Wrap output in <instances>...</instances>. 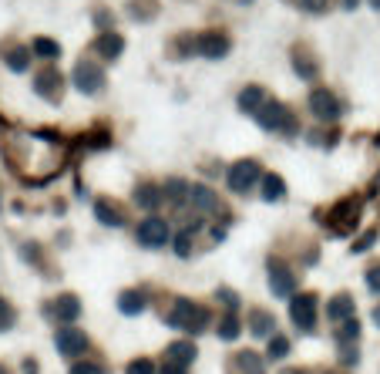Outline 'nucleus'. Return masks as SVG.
<instances>
[{"instance_id":"nucleus-1","label":"nucleus","mask_w":380,"mask_h":374,"mask_svg":"<svg viewBox=\"0 0 380 374\" xmlns=\"http://www.w3.org/2000/svg\"><path fill=\"white\" fill-rule=\"evenodd\" d=\"M165 324L175 330H182V334H189V337H196V334H202V330L213 324V313L205 311L202 304H192V300L179 297V300H172V307H168Z\"/></svg>"},{"instance_id":"nucleus-2","label":"nucleus","mask_w":380,"mask_h":374,"mask_svg":"<svg viewBox=\"0 0 380 374\" xmlns=\"http://www.w3.org/2000/svg\"><path fill=\"white\" fill-rule=\"evenodd\" d=\"M256 122L259 128H266V132H286V135H296V122H293V115L283 101H276V98H266L256 111Z\"/></svg>"},{"instance_id":"nucleus-3","label":"nucleus","mask_w":380,"mask_h":374,"mask_svg":"<svg viewBox=\"0 0 380 374\" xmlns=\"http://www.w3.org/2000/svg\"><path fill=\"white\" fill-rule=\"evenodd\" d=\"M360 196H347V199H340V203L327 213V223H330V230L336 236H347L357 230V219H360Z\"/></svg>"},{"instance_id":"nucleus-4","label":"nucleus","mask_w":380,"mask_h":374,"mask_svg":"<svg viewBox=\"0 0 380 374\" xmlns=\"http://www.w3.org/2000/svg\"><path fill=\"white\" fill-rule=\"evenodd\" d=\"M226 179H229V189H232V192L246 196V192L262 179V166H259L256 158H239V162L226 172Z\"/></svg>"},{"instance_id":"nucleus-5","label":"nucleus","mask_w":380,"mask_h":374,"mask_svg":"<svg viewBox=\"0 0 380 374\" xmlns=\"http://www.w3.org/2000/svg\"><path fill=\"white\" fill-rule=\"evenodd\" d=\"M135 239H138V247H145V249H158V247H165L168 239H172V230H168V223H165V219L148 216V219H141V223H138Z\"/></svg>"},{"instance_id":"nucleus-6","label":"nucleus","mask_w":380,"mask_h":374,"mask_svg":"<svg viewBox=\"0 0 380 374\" xmlns=\"http://www.w3.org/2000/svg\"><path fill=\"white\" fill-rule=\"evenodd\" d=\"M317 307H319L317 294H300V297L293 294V304H289V320L303 330V334H310V330L317 328Z\"/></svg>"},{"instance_id":"nucleus-7","label":"nucleus","mask_w":380,"mask_h":374,"mask_svg":"<svg viewBox=\"0 0 380 374\" xmlns=\"http://www.w3.org/2000/svg\"><path fill=\"white\" fill-rule=\"evenodd\" d=\"M54 347H58L61 358H81V354L88 351V334L81 328L64 324L61 330H54Z\"/></svg>"},{"instance_id":"nucleus-8","label":"nucleus","mask_w":380,"mask_h":374,"mask_svg":"<svg viewBox=\"0 0 380 374\" xmlns=\"http://www.w3.org/2000/svg\"><path fill=\"white\" fill-rule=\"evenodd\" d=\"M266 270H270V290H273V297H293L296 294V273H293L279 256H270Z\"/></svg>"},{"instance_id":"nucleus-9","label":"nucleus","mask_w":380,"mask_h":374,"mask_svg":"<svg viewBox=\"0 0 380 374\" xmlns=\"http://www.w3.org/2000/svg\"><path fill=\"white\" fill-rule=\"evenodd\" d=\"M310 111L317 115L319 122H336V118L343 115V105H340V98H336L334 92L317 88V92L310 94Z\"/></svg>"},{"instance_id":"nucleus-10","label":"nucleus","mask_w":380,"mask_h":374,"mask_svg":"<svg viewBox=\"0 0 380 374\" xmlns=\"http://www.w3.org/2000/svg\"><path fill=\"white\" fill-rule=\"evenodd\" d=\"M71 81H75V88L81 94H98L101 88H105V71L98 68V64H77L75 75H71Z\"/></svg>"},{"instance_id":"nucleus-11","label":"nucleus","mask_w":380,"mask_h":374,"mask_svg":"<svg viewBox=\"0 0 380 374\" xmlns=\"http://www.w3.org/2000/svg\"><path fill=\"white\" fill-rule=\"evenodd\" d=\"M47 317H54L58 324H75L81 317V300L75 294H61L47 304Z\"/></svg>"},{"instance_id":"nucleus-12","label":"nucleus","mask_w":380,"mask_h":374,"mask_svg":"<svg viewBox=\"0 0 380 374\" xmlns=\"http://www.w3.org/2000/svg\"><path fill=\"white\" fill-rule=\"evenodd\" d=\"M34 92L41 94L44 101H58L64 92V78L61 71H54V68H44V71H37L34 75Z\"/></svg>"},{"instance_id":"nucleus-13","label":"nucleus","mask_w":380,"mask_h":374,"mask_svg":"<svg viewBox=\"0 0 380 374\" xmlns=\"http://www.w3.org/2000/svg\"><path fill=\"white\" fill-rule=\"evenodd\" d=\"M196 54H202V58H226L229 54V37L222 31H205L196 37Z\"/></svg>"},{"instance_id":"nucleus-14","label":"nucleus","mask_w":380,"mask_h":374,"mask_svg":"<svg viewBox=\"0 0 380 374\" xmlns=\"http://www.w3.org/2000/svg\"><path fill=\"white\" fill-rule=\"evenodd\" d=\"M185 203H192L196 213H219V206H222L209 186H189V199Z\"/></svg>"},{"instance_id":"nucleus-15","label":"nucleus","mask_w":380,"mask_h":374,"mask_svg":"<svg viewBox=\"0 0 380 374\" xmlns=\"http://www.w3.org/2000/svg\"><path fill=\"white\" fill-rule=\"evenodd\" d=\"M353 311H357L353 297H350V294H336L334 300L327 304V320H334V324H343V320H350V317H353Z\"/></svg>"},{"instance_id":"nucleus-16","label":"nucleus","mask_w":380,"mask_h":374,"mask_svg":"<svg viewBox=\"0 0 380 374\" xmlns=\"http://www.w3.org/2000/svg\"><path fill=\"white\" fill-rule=\"evenodd\" d=\"M246 320H249V334H253V337H266V341H270V337L276 334V317H273V313L249 311V317H246Z\"/></svg>"},{"instance_id":"nucleus-17","label":"nucleus","mask_w":380,"mask_h":374,"mask_svg":"<svg viewBox=\"0 0 380 374\" xmlns=\"http://www.w3.org/2000/svg\"><path fill=\"white\" fill-rule=\"evenodd\" d=\"M232 374H266V364L256 351H239L232 354Z\"/></svg>"},{"instance_id":"nucleus-18","label":"nucleus","mask_w":380,"mask_h":374,"mask_svg":"<svg viewBox=\"0 0 380 374\" xmlns=\"http://www.w3.org/2000/svg\"><path fill=\"white\" fill-rule=\"evenodd\" d=\"M94 216H98L101 226H111V230L125 226V213L118 209V203H108V199H98V203H94Z\"/></svg>"},{"instance_id":"nucleus-19","label":"nucleus","mask_w":380,"mask_h":374,"mask_svg":"<svg viewBox=\"0 0 380 374\" xmlns=\"http://www.w3.org/2000/svg\"><path fill=\"white\" fill-rule=\"evenodd\" d=\"M196 358H198V351L192 341H175L165 347V361H175V364H182V368H192Z\"/></svg>"},{"instance_id":"nucleus-20","label":"nucleus","mask_w":380,"mask_h":374,"mask_svg":"<svg viewBox=\"0 0 380 374\" xmlns=\"http://www.w3.org/2000/svg\"><path fill=\"white\" fill-rule=\"evenodd\" d=\"M293 68H296V75H300V78H306V81H313L319 75L317 58H313L306 47H296V51H293Z\"/></svg>"},{"instance_id":"nucleus-21","label":"nucleus","mask_w":380,"mask_h":374,"mask_svg":"<svg viewBox=\"0 0 380 374\" xmlns=\"http://www.w3.org/2000/svg\"><path fill=\"white\" fill-rule=\"evenodd\" d=\"M145 294L141 290H122L118 294V311L125 313V317H135V313H145Z\"/></svg>"},{"instance_id":"nucleus-22","label":"nucleus","mask_w":380,"mask_h":374,"mask_svg":"<svg viewBox=\"0 0 380 374\" xmlns=\"http://www.w3.org/2000/svg\"><path fill=\"white\" fill-rule=\"evenodd\" d=\"M4 61H7V68L17 71V75H20V71H27V68H31V47H27V44L7 47V51H4Z\"/></svg>"},{"instance_id":"nucleus-23","label":"nucleus","mask_w":380,"mask_h":374,"mask_svg":"<svg viewBox=\"0 0 380 374\" xmlns=\"http://www.w3.org/2000/svg\"><path fill=\"white\" fill-rule=\"evenodd\" d=\"M135 203L141 206V209H148V213H155V209L162 206V189L152 186V182H141V186L135 189Z\"/></svg>"},{"instance_id":"nucleus-24","label":"nucleus","mask_w":380,"mask_h":374,"mask_svg":"<svg viewBox=\"0 0 380 374\" xmlns=\"http://www.w3.org/2000/svg\"><path fill=\"white\" fill-rule=\"evenodd\" d=\"M158 189H162V199H168L172 206H182L189 199V182L185 179H165V186Z\"/></svg>"},{"instance_id":"nucleus-25","label":"nucleus","mask_w":380,"mask_h":374,"mask_svg":"<svg viewBox=\"0 0 380 374\" xmlns=\"http://www.w3.org/2000/svg\"><path fill=\"white\" fill-rule=\"evenodd\" d=\"M262 101H266V92H262L259 85H249V88L239 92V108H243L246 115H256Z\"/></svg>"},{"instance_id":"nucleus-26","label":"nucleus","mask_w":380,"mask_h":374,"mask_svg":"<svg viewBox=\"0 0 380 374\" xmlns=\"http://www.w3.org/2000/svg\"><path fill=\"white\" fill-rule=\"evenodd\" d=\"M122 47H125L122 37H118V34H108V31L101 34L98 41H94V51H98L101 58H111V61H115V58L122 54Z\"/></svg>"},{"instance_id":"nucleus-27","label":"nucleus","mask_w":380,"mask_h":374,"mask_svg":"<svg viewBox=\"0 0 380 374\" xmlns=\"http://www.w3.org/2000/svg\"><path fill=\"white\" fill-rule=\"evenodd\" d=\"M259 182H262V199H266V203H279V199L286 196V182H283L279 175H262Z\"/></svg>"},{"instance_id":"nucleus-28","label":"nucleus","mask_w":380,"mask_h":374,"mask_svg":"<svg viewBox=\"0 0 380 374\" xmlns=\"http://www.w3.org/2000/svg\"><path fill=\"white\" fill-rule=\"evenodd\" d=\"M243 334V320H239V313H226L222 320H219V337L222 341H236Z\"/></svg>"},{"instance_id":"nucleus-29","label":"nucleus","mask_w":380,"mask_h":374,"mask_svg":"<svg viewBox=\"0 0 380 374\" xmlns=\"http://www.w3.org/2000/svg\"><path fill=\"white\" fill-rule=\"evenodd\" d=\"M266 358H270V361H283V358H289V337H286V334H279V330H276L273 337H270Z\"/></svg>"},{"instance_id":"nucleus-30","label":"nucleus","mask_w":380,"mask_h":374,"mask_svg":"<svg viewBox=\"0 0 380 374\" xmlns=\"http://www.w3.org/2000/svg\"><path fill=\"white\" fill-rule=\"evenodd\" d=\"M31 51L51 61V58H58V54H61V44H58V41H51V37H34V41H31Z\"/></svg>"},{"instance_id":"nucleus-31","label":"nucleus","mask_w":380,"mask_h":374,"mask_svg":"<svg viewBox=\"0 0 380 374\" xmlns=\"http://www.w3.org/2000/svg\"><path fill=\"white\" fill-rule=\"evenodd\" d=\"M357 337H360V320H357V317H350V320L340 324V330H336V341H340V344H357Z\"/></svg>"},{"instance_id":"nucleus-32","label":"nucleus","mask_w":380,"mask_h":374,"mask_svg":"<svg viewBox=\"0 0 380 374\" xmlns=\"http://www.w3.org/2000/svg\"><path fill=\"white\" fill-rule=\"evenodd\" d=\"M215 300H219L229 313H239V304H243L239 294H236V290H229V287H219V290H215Z\"/></svg>"},{"instance_id":"nucleus-33","label":"nucleus","mask_w":380,"mask_h":374,"mask_svg":"<svg viewBox=\"0 0 380 374\" xmlns=\"http://www.w3.org/2000/svg\"><path fill=\"white\" fill-rule=\"evenodd\" d=\"M84 149H108L111 145V132H105V128H94L91 135H84Z\"/></svg>"},{"instance_id":"nucleus-34","label":"nucleus","mask_w":380,"mask_h":374,"mask_svg":"<svg viewBox=\"0 0 380 374\" xmlns=\"http://www.w3.org/2000/svg\"><path fill=\"white\" fill-rule=\"evenodd\" d=\"M14 324H17V311L0 297V334L4 330H14Z\"/></svg>"},{"instance_id":"nucleus-35","label":"nucleus","mask_w":380,"mask_h":374,"mask_svg":"<svg viewBox=\"0 0 380 374\" xmlns=\"http://www.w3.org/2000/svg\"><path fill=\"white\" fill-rule=\"evenodd\" d=\"M71 374H108V368L101 361H75L71 364Z\"/></svg>"},{"instance_id":"nucleus-36","label":"nucleus","mask_w":380,"mask_h":374,"mask_svg":"<svg viewBox=\"0 0 380 374\" xmlns=\"http://www.w3.org/2000/svg\"><path fill=\"white\" fill-rule=\"evenodd\" d=\"M192 236H196V230H189V226L175 236V253H179V256H189V253H192V243H196Z\"/></svg>"},{"instance_id":"nucleus-37","label":"nucleus","mask_w":380,"mask_h":374,"mask_svg":"<svg viewBox=\"0 0 380 374\" xmlns=\"http://www.w3.org/2000/svg\"><path fill=\"white\" fill-rule=\"evenodd\" d=\"M125 374H158V371H155V364L148 358H135L125 368Z\"/></svg>"},{"instance_id":"nucleus-38","label":"nucleus","mask_w":380,"mask_h":374,"mask_svg":"<svg viewBox=\"0 0 380 374\" xmlns=\"http://www.w3.org/2000/svg\"><path fill=\"white\" fill-rule=\"evenodd\" d=\"M374 239H377V230H367L360 239H353V253H367V249L374 247Z\"/></svg>"},{"instance_id":"nucleus-39","label":"nucleus","mask_w":380,"mask_h":374,"mask_svg":"<svg viewBox=\"0 0 380 374\" xmlns=\"http://www.w3.org/2000/svg\"><path fill=\"white\" fill-rule=\"evenodd\" d=\"M367 287H370V294L380 297V263L367 266Z\"/></svg>"},{"instance_id":"nucleus-40","label":"nucleus","mask_w":380,"mask_h":374,"mask_svg":"<svg viewBox=\"0 0 380 374\" xmlns=\"http://www.w3.org/2000/svg\"><path fill=\"white\" fill-rule=\"evenodd\" d=\"M296 4H300V11H306V14H323L330 0H296Z\"/></svg>"},{"instance_id":"nucleus-41","label":"nucleus","mask_w":380,"mask_h":374,"mask_svg":"<svg viewBox=\"0 0 380 374\" xmlns=\"http://www.w3.org/2000/svg\"><path fill=\"white\" fill-rule=\"evenodd\" d=\"M20 253H24V260H27V263H41V247H37V243H24Z\"/></svg>"},{"instance_id":"nucleus-42","label":"nucleus","mask_w":380,"mask_h":374,"mask_svg":"<svg viewBox=\"0 0 380 374\" xmlns=\"http://www.w3.org/2000/svg\"><path fill=\"white\" fill-rule=\"evenodd\" d=\"M340 361H343L347 368H353V364L360 361V354H357V347H350V344H343V354H340Z\"/></svg>"},{"instance_id":"nucleus-43","label":"nucleus","mask_w":380,"mask_h":374,"mask_svg":"<svg viewBox=\"0 0 380 374\" xmlns=\"http://www.w3.org/2000/svg\"><path fill=\"white\" fill-rule=\"evenodd\" d=\"M158 374H189V368H182V364H175V361H165L162 364V371Z\"/></svg>"},{"instance_id":"nucleus-44","label":"nucleus","mask_w":380,"mask_h":374,"mask_svg":"<svg viewBox=\"0 0 380 374\" xmlns=\"http://www.w3.org/2000/svg\"><path fill=\"white\" fill-rule=\"evenodd\" d=\"M94 14H98V17H94V20H98V27H111V17H108L105 7H98Z\"/></svg>"},{"instance_id":"nucleus-45","label":"nucleus","mask_w":380,"mask_h":374,"mask_svg":"<svg viewBox=\"0 0 380 374\" xmlns=\"http://www.w3.org/2000/svg\"><path fill=\"white\" fill-rule=\"evenodd\" d=\"M24 374H37V361H24Z\"/></svg>"},{"instance_id":"nucleus-46","label":"nucleus","mask_w":380,"mask_h":374,"mask_svg":"<svg viewBox=\"0 0 380 374\" xmlns=\"http://www.w3.org/2000/svg\"><path fill=\"white\" fill-rule=\"evenodd\" d=\"M357 4H360V0H343V7H347V11H353Z\"/></svg>"},{"instance_id":"nucleus-47","label":"nucleus","mask_w":380,"mask_h":374,"mask_svg":"<svg viewBox=\"0 0 380 374\" xmlns=\"http://www.w3.org/2000/svg\"><path fill=\"white\" fill-rule=\"evenodd\" d=\"M283 374H306V371H303V368H286Z\"/></svg>"},{"instance_id":"nucleus-48","label":"nucleus","mask_w":380,"mask_h":374,"mask_svg":"<svg viewBox=\"0 0 380 374\" xmlns=\"http://www.w3.org/2000/svg\"><path fill=\"white\" fill-rule=\"evenodd\" d=\"M374 324H380V307H377V311H374Z\"/></svg>"},{"instance_id":"nucleus-49","label":"nucleus","mask_w":380,"mask_h":374,"mask_svg":"<svg viewBox=\"0 0 380 374\" xmlns=\"http://www.w3.org/2000/svg\"><path fill=\"white\" fill-rule=\"evenodd\" d=\"M370 7H377V11H380V0H370Z\"/></svg>"},{"instance_id":"nucleus-50","label":"nucleus","mask_w":380,"mask_h":374,"mask_svg":"<svg viewBox=\"0 0 380 374\" xmlns=\"http://www.w3.org/2000/svg\"><path fill=\"white\" fill-rule=\"evenodd\" d=\"M0 374H7V368H4V364H0Z\"/></svg>"},{"instance_id":"nucleus-51","label":"nucleus","mask_w":380,"mask_h":374,"mask_svg":"<svg viewBox=\"0 0 380 374\" xmlns=\"http://www.w3.org/2000/svg\"><path fill=\"white\" fill-rule=\"evenodd\" d=\"M377 145H380V132H377Z\"/></svg>"}]
</instances>
